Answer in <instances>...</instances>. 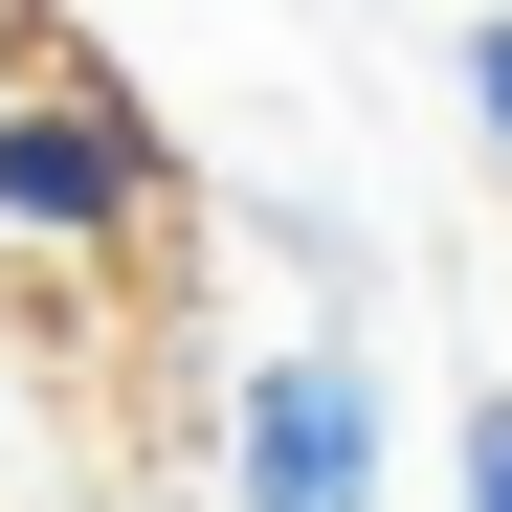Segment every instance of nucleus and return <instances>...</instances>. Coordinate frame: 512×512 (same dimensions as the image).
Instances as JSON below:
<instances>
[{"label":"nucleus","instance_id":"f257e3e1","mask_svg":"<svg viewBox=\"0 0 512 512\" xmlns=\"http://www.w3.org/2000/svg\"><path fill=\"white\" fill-rule=\"evenodd\" d=\"M156 112L112 90V67H23L0 90V245H45V268H90V245H134L156 223Z\"/></svg>","mask_w":512,"mask_h":512},{"label":"nucleus","instance_id":"f03ea898","mask_svg":"<svg viewBox=\"0 0 512 512\" xmlns=\"http://www.w3.org/2000/svg\"><path fill=\"white\" fill-rule=\"evenodd\" d=\"M223 512H379V379L334 357V334L223 401Z\"/></svg>","mask_w":512,"mask_h":512},{"label":"nucleus","instance_id":"7ed1b4c3","mask_svg":"<svg viewBox=\"0 0 512 512\" xmlns=\"http://www.w3.org/2000/svg\"><path fill=\"white\" fill-rule=\"evenodd\" d=\"M446 90H468V134H490V179H512V0H468V67H446Z\"/></svg>","mask_w":512,"mask_h":512},{"label":"nucleus","instance_id":"20e7f679","mask_svg":"<svg viewBox=\"0 0 512 512\" xmlns=\"http://www.w3.org/2000/svg\"><path fill=\"white\" fill-rule=\"evenodd\" d=\"M446 512H512V379L468 401V446H446Z\"/></svg>","mask_w":512,"mask_h":512},{"label":"nucleus","instance_id":"39448f33","mask_svg":"<svg viewBox=\"0 0 512 512\" xmlns=\"http://www.w3.org/2000/svg\"><path fill=\"white\" fill-rule=\"evenodd\" d=\"M23 67H45V23H23V0H0V90H23Z\"/></svg>","mask_w":512,"mask_h":512}]
</instances>
